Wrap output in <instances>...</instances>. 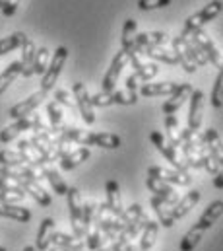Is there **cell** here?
I'll return each mask as SVG.
<instances>
[{
    "instance_id": "6da1fadb",
    "label": "cell",
    "mask_w": 223,
    "mask_h": 251,
    "mask_svg": "<svg viewBox=\"0 0 223 251\" xmlns=\"http://www.w3.org/2000/svg\"><path fill=\"white\" fill-rule=\"evenodd\" d=\"M68 140L76 144L88 146H99L107 150H116L120 146V136L112 132H89V130H80L76 126H68Z\"/></svg>"
},
{
    "instance_id": "7a4b0ae2",
    "label": "cell",
    "mask_w": 223,
    "mask_h": 251,
    "mask_svg": "<svg viewBox=\"0 0 223 251\" xmlns=\"http://www.w3.org/2000/svg\"><path fill=\"white\" fill-rule=\"evenodd\" d=\"M222 14V0H212L210 4H206L202 10H198L196 14L188 16L186 22H184V31H182V37H188L190 33L202 29L206 24H210L212 20H216L218 16Z\"/></svg>"
},
{
    "instance_id": "3957f363",
    "label": "cell",
    "mask_w": 223,
    "mask_h": 251,
    "mask_svg": "<svg viewBox=\"0 0 223 251\" xmlns=\"http://www.w3.org/2000/svg\"><path fill=\"white\" fill-rule=\"evenodd\" d=\"M25 130H37V132H41V130H47V126H45L43 119H41L37 113H31V115H27V117L18 119L14 125L2 128V130H0V142H2V144H8V142H12L16 136H20V132H25Z\"/></svg>"
},
{
    "instance_id": "277c9868",
    "label": "cell",
    "mask_w": 223,
    "mask_h": 251,
    "mask_svg": "<svg viewBox=\"0 0 223 251\" xmlns=\"http://www.w3.org/2000/svg\"><path fill=\"white\" fill-rule=\"evenodd\" d=\"M167 41V35L163 31H150V33H138L134 35V39L122 47V53L126 57H132V55H140L144 53L146 49L150 47H157V45H163Z\"/></svg>"
},
{
    "instance_id": "5b68a950",
    "label": "cell",
    "mask_w": 223,
    "mask_h": 251,
    "mask_svg": "<svg viewBox=\"0 0 223 251\" xmlns=\"http://www.w3.org/2000/svg\"><path fill=\"white\" fill-rule=\"evenodd\" d=\"M66 59H68V49H66L64 45H60L55 51V55L51 57L49 66H47V70H45V74H43L41 92L49 94V92L55 88L56 80H58V76H60V72H62V66L66 64Z\"/></svg>"
},
{
    "instance_id": "8992f818",
    "label": "cell",
    "mask_w": 223,
    "mask_h": 251,
    "mask_svg": "<svg viewBox=\"0 0 223 251\" xmlns=\"http://www.w3.org/2000/svg\"><path fill=\"white\" fill-rule=\"evenodd\" d=\"M190 41H192V45L202 53V57L208 61V63H212L218 70H222V55H220V51H218V47H216V43L212 41V37L206 33V31H202V29H198V31H194V33H190Z\"/></svg>"
},
{
    "instance_id": "52a82bcc",
    "label": "cell",
    "mask_w": 223,
    "mask_h": 251,
    "mask_svg": "<svg viewBox=\"0 0 223 251\" xmlns=\"http://www.w3.org/2000/svg\"><path fill=\"white\" fill-rule=\"evenodd\" d=\"M66 199H68L70 224H72L74 236L80 238V240H84L86 234H84V228H82V197H80V191H78L76 187H68Z\"/></svg>"
},
{
    "instance_id": "ba28073f",
    "label": "cell",
    "mask_w": 223,
    "mask_h": 251,
    "mask_svg": "<svg viewBox=\"0 0 223 251\" xmlns=\"http://www.w3.org/2000/svg\"><path fill=\"white\" fill-rule=\"evenodd\" d=\"M150 140H152V144L165 156V160H167L169 164L175 166V170H178V172H188V168H186V164L182 162V158H178L177 150L171 148L167 142H165V136H163L159 130H154V132L150 134Z\"/></svg>"
},
{
    "instance_id": "9c48e42d",
    "label": "cell",
    "mask_w": 223,
    "mask_h": 251,
    "mask_svg": "<svg viewBox=\"0 0 223 251\" xmlns=\"http://www.w3.org/2000/svg\"><path fill=\"white\" fill-rule=\"evenodd\" d=\"M72 92H74L78 109H80V113H82V119H84L88 125H93V123H95V113H93V105H91V101H89V94H88L86 84L76 82L74 88H72Z\"/></svg>"
},
{
    "instance_id": "30bf717a",
    "label": "cell",
    "mask_w": 223,
    "mask_h": 251,
    "mask_svg": "<svg viewBox=\"0 0 223 251\" xmlns=\"http://www.w3.org/2000/svg\"><path fill=\"white\" fill-rule=\"evenodd\" d=\"M45 98H47V94L39 90V92L31 94L27 100H23V101L16 103V105L10 109V113H8V115H10L14 121H18V119H22V117H27V115L35 113V109L45 101Z\"/></svg>"
},
{
    "instance_id": "8fae6325",
    "label": "cell",
    "mask_w": 223,
    "mask_h": 251,
    "mask_svg": "<svg viewBox=\"0 0 223 251\" xmlns=\"http://www.w3.org/2000/svg\"><path fill=\"white\" fill-rule=\"evenodd\" d=\"M192 92H194L192 84H177V90L169 96V100L163 103V107H161V111L165 113V117H167V115H175V113L182 107V103H184L186 100H190Z\"/></svg>"
},
{
    "instance_id": "7c38bea8",
    "label": "cell",
    "mask_w": 223,
    "mask_h": 251,
    "mask_svg": "<svg viewBox=\"0 0 223 251\" xmlns=\"http://www.w3.org/2000/svg\"><path fill=\"white\" fill-rule=\"evenodd\" d=\"M148 176L165 181V183H175V185H188L192 181V176L188 172H178V170H165L161 166H152L148 170Z\"/></svg>"
},
{
    "instance_id": "4fadbf2b",
    "label": "cell",
    "mask_w": 223,
    "mask_h": 251,
    "mask_svg": "<svg viewBox=\"0 0 223 251\" xmlns=\"http://www.w3.org/2000/svg\"><path fill=\"white\" fill-rule=\"evenodd\" d=\"M126 64H128V57H126L122 51H118V53L112 57L111 66H109V70H107V74H105V78H103V82H101V92H114L116 80H118V76H120V72H122V68H124Z\"/></svg>"
},
{
    "instance_id": "5bb4252c",
    "label": "cell",
    "mask_w": 223,
    "mask_h": 251,
    "mask_svg": "<svg viewBox=\"0 0 223 251\" xmlns=\"http://www.w3.org/2000/svg\"><path fill=\"white\" fill-rule=\"evenodd\" d=\"M159 72V64L156 63H148L142 64L140 68H136L128 78H126V90L128 92H136V88L142 84V82H150L152 78H156Z\"/></svg>"
},
{
    "instance_id": "9a60e30c",
    "label": "cell",
    "mask_w": 223,
    "mask_h": 251,
    "mask_svg": "<svg viewBox=\"0 0 223 251\" xmlns=\"http://www.w3.org/2000/svg\"><path fill=\"white\" fill-rule=\"evenodd\" d=\"M202 117H204V92L194 90L190 96V111H188V126L186 128L198 132V128L202 126Z\"/></svg>"
},
{
    "instance_id": "2e32d148",
    "label": "cell",
    "mask_w": 223,
    "mask_h": 251,
    "mask_svg": "<svg viewBox=\"0 0 223 251\" xmlns=\"http://www.w3.org/2000/svg\"><path fill=\"white\" fill-rule=\"evenodd\" d=\"M0 166H2V168L29 166V168L37 170L35 160H33L27 152H20V150H0Z\"/></svg>"
},
{
    "instance_id": "e0dca14e",
    "label": "cell",
    "mask_w": 223,
    "mask_h": 251,
    "mask_svg": "<svg viewBox=\"0 0 223 251\" xmlns=\"http://www.w3.org/2000/svg\"><path fill=\"white\" fill-rule=\"evenodd\" d=\"M198 201H200V191H196V189L188 191V193H186L182 199H178L177 204L171 208V218H173V220H180L184 214H188V212L196 206Z\"/></svg>"
},
{
    "instance_id": "ac0fdd59",
    "label": "cell",
    "mask_w": 223,
    "mask_h": 251,
    "mask_svg": "<svg viewBox=\"0 0 223 251\" xmlns=\"http://www.w3.org/2000/svg\"><path fill=\"white\" fill-rule=\"evenodd\" d=\"M105 193H107V202H105V206H107L109 214H112V216H116V218H118V216L122 214V210H124L118 183H116V181H112V179H109V181L105 183Z\"/></svg>"
},
{
    "instance_id": "d6986e66",
    "label": "cell",
    "mask_w": 223,
    "mask_h": 251,
    "mask_svg": "<svg viewBox=\"0 0 223 251\" xmlns=\"http://www.w3.org/2000/svg\"><path fill=\"white\" fill-rule=\"evenodd\" d=\"M88 158H89V148L82 146V148H78V150H68L66 154H62L60 160H58V164H60V168H62L64 172H70V170L78 168L80 164H84Z\"/></svg>"
},
{
    "instance_id": "ffe728a7",
    "label": "cell",
    "mask_w": 223,
    "mask_h": 251,
    "mask_svg": "<svg viewBox=\"0 0 223 251\" xmlns=\"http://www.w3.org/2000/svg\"><path fill=\"white\" fill-rule=\"evenodd\" d=\"M222 212H223V202L222 201H214L206 210H204V214L200 216V220L196 222V228L198 230H208V228H212L220 218H222Z\"/></svg>"
},
{
    "instance_id": "44dd1931",
    "label": "cell",
    "mask_w": 223,
    "mask_h": 251,
    "mask_svg": "<svg viewBox=\"0 0 223 251\" xmlns=\"http://www.w3.org/2000/svg\"><path fill=\"white\" fill-rule=\"evenodd\" d=\"M20 49H22V61H20L22 63V76L29 78V76H33V59H35V51H37L35 41L25 37V41Z\"/></svg>"
},
{
    "instance_id": "7402d4cb",
    "label": "cell",
    "mask_w": 223,
    "mask_h": 251,
    "mask_svg": "<svg viewBox=\"0 0 223 251\" xmlns=\"http://www.w3.org/2000/svg\"><path fill=\"white\" fill-rule=\"evenodd\" d=\"M18 185H22V189L25 191V195H31V197L35 199V202H37V204H41L43 208L51 206L53 199H51L49 191H45V189L41 187L37 181H20Z\"/></svg>"
},
{
    "instance_id": "603a6c76",
    "label": "cell",
    "mask_w": 223,
    "mask_h": 251,
    "mask_svg": "<svg viewBox=\"0 0 223 251\" xmlns=\"http://www.w3.org/2000/svg\"><path fill=\"white\" fill-rule=\"evenodd\" d=\"M175 90H177L175 82H159V84L150 82V84H144L140 88V92H136V94H140L144 98H156V96H171Z\"/></svg>"
},
{
    "instance_id": "cb8c5ba5",
    "label": "cell",
    "mask_w": 223,
    "mask_h": 251,
    "mask_svg": "<svg viewBox=\"0 0 223 251\" xmlns=\"http://www.w3.org/2000/svg\"><path fill=\"white\" fill-rule=\"evenodd\" d=\"M148 220H150V216L146 214V212H142L134 222H130L118 236H116V240L114 242H130L132 238H138L140 234H142V230L146 228V224H148Z\"/></svg>"
},
{
    "instance_id": "d4e9b609",
    "label": "cell",
    "mask_w": 223,
    "mask_h": 251,
    "mask_svg": "<svg viewBox=\"0 0 223 251\" xmlns=\"http://www.w3.org/2000/svg\"><path fill=\"white\" fill-rule=\"evenodd\" d=\"M55 232V220L53 218H45L37 230V240H35V250L47 251L51 248V236Z\"/></svg>"
},
{
    "instance_id": "484cf974",
    "label": "cell",
    "mask_w": 223,
    "mask_h": 251,
    "mask_svg": "<svg viewBox=\"0 0 223 251\" xmlns=\"http://www.w3.org/2000/svg\"><path fill=\"white\" fill-rule=\"evenodd\" d=\"M157 234H159V222H156V220H148V224H146V228L142 230V234L138 236L140 238V244H138V250L140 251H150L152 250V246L156 244V238H157Z\"/></svg>"
},
{
    "instance_id": "4316f807",
    "label": "cell",
    "mask_w": 223,
    "mask_h": 251,
    "mask_svg": "<svg viewBox=\"0 0 223 251\" xmlns=\"http://www.w3.org/2000/svg\"><path fill=\"white\" fill-rule=\"evenodd\" d=\"M39 170H41V177H45V179L51 183V187H53V191H55L56 195L66 197L68 185H66V181L60 177V174H58L56 170H53V168H49V166H41Z\"/></svg>"
},
{
    "instance_id": "83f0119b",
    "label": "cell",
    "mask_w": 223,
    "mask_h": 251,
    "mask_svg": "<svg viewBox=\"0 0 223 251\" xmlns=\"http://www.w3.org/2000/svg\"><path fill=\"white\" fill-rule=\"evenodd\" d=\"M146 187L154 193V197H165V199H178V193L175 191V187H171V183L159 181L152 176L146 177Z\"/></svg>"
},
{
    "instance_id": "f1b7e54d",
    "label": "cell",
    "mask_w": 223,
    "mask_h": 251,
    "mask_svg": "<svg viewBox=\"0 0 223 251\" xmlns=\"http://www.w3.org/2000/svg\"><path fill=\"white\" fill-rule=\"evenodd\" d=\"M0 216L12 218V220H16V222H29V220H31V212H29L25 206L4 204V202H0Z\"/></svg>"
},
{
    "instance_id": "f546056e",
    "label": "cell",
    "mask_w": 223,
    "mask_h": 251,
    "mask_svg": "<svg viewBox=\"0 0 223 251\" xmlns=\"http://www.w3.org/2000/svg\"><path fill=\"white\" fill-rule=\"evenodd\" d=\"M171 51H173V55H175V61H177V64H180L184 72H188V74L196 72V66L190 63V59L186 57V53H184V49H182L180 35H177V37L173 39V49H171Z\"/></svg>"
},
{
    "instance_id": "4dcf8cb0",
    "label": "cell",
    "mask_w": 223,
    "mask_h": 251,
    "mask_svg": "<svg viewBox=\"0 0 223 251\" xmlns=\"http://www.w3.org/2000/svg\"><path fill=\"white\" fill-rule=\"evenodd\" d=\"M20 74H22V63H20V61H14V63H10L4 68V72L0 74V96L8 90V86H10Z\"/></svg>"
},
{
    "instance_id": "1f68e13d",
    "label": "cell",
    "mask_w": 223,
    "mask_h": 251,
    "mask_svg": "<svg viewBox=\"0 0 223 251\" xmlns=\"http://www.w3.org/2000/svg\"><path fill=\"white\" fill-rule=\"evenodd\" d=\"M25 37H27L25 33L16 31V33H12V35H8V37L0 39V57H2V55H6V53L16 51L18 47H22V45H23V41H25Z\"/></svg>"
},
{
    "instance_id": "d6a6232c",
    "label": "cell",
    "mask_w": 223,
    "mask_h": 251,
    "mask_svg": "<svg viewBox=\"0 0 223 251\" xmlns=\"http://www.w3.org/2000/svg\"><path fill=\"white\" fill-rule=\"evenodd\" d=\"M165 128H167V136H169V146L171 148H180V130H178V121L175 115H167L165 117Z\"/></svg>"
},
{
    "instance_id": "836d02e7",
    "label": "cell",
    "mask_w": 223,
    "mask_h": 251,
    "mask_svg": "<svg viewBox=\"0 0 223 251\" xmlns=\"http://www.w3.org/2000/svg\"><path fill=\"white\" fill-rule=\"evenodd\" d=\"M180 43H182V49H184L186 57L190 59V63L194 64L196 68H198V66H206V64H208V61L202 57V53L192 45V41H190L188 37H182V35H180Z\"/></svg>"
},
{
    "instance_id": "e575fe53",
    "label": "cell",
    "mask_w": 223,
    "mask_h": 251,
    "mask_svg": "<svg viewBox=\"0 0 223 251\" xmlns=\"http://www.w3.org/2000/svg\"><path fill=\"white\" fill-rule=\"evenodd\" d=\"M144 55H148L150 59H154V61H159V63L177 64V61H175V55H173V51L165 49L163 45H157V47H150V49H146V51H144Z\"/></svg>"
},
{
    "instance_id": "d590c367",
    "label": "cell",
    "mask_w": 223,
    "mask_h": 251,
    "mask_svg": "<svg viewBox=\"0 0 223 251\" xmlns=\"http://www.w3.org/2000/svg\"><path fill=\"white\" fill-rule=\"evenodd\" d=\"M84 240L76 238L74 234H60V232H53L51 236V248H70V246H78L82 244Z\"/></svg>"
},
{
    "instance_id": "8d00e7d4",
    "label": "cell",
    "mask_w": 223,
    "mask_h": 251,
    "mask_svg": "<svg viewBox=\"0 0 223 251\" xmlns=\"http://www.w3.org/2000/svg\"><path fill=\"white\" fill-rule=\"evenodd\" d=\"M202 230H198L196 226H192L186 234H184V238L180 240V251H192L198 244H200V240H202Z\"/></svg>"
},
{
    "instance_id": "74e56055",
    "label": "cell",
    "mask_w": 223,
    "mask_h": 251,
    "mask_svg": "<svg viewBox=\"0 0 223 251\" xmlns=\"http://www.w3.org/2000/svg\"><path fill=\"white\" fill-rule=\"evenodd\" d=\"M51 61V55H49V49L47 47H39L35 51V59H33V74H45L47 66Z\"/></svg>"
},
{
    "instance_id": "f35d334b",
    "label": "cell",
    "mask_w": 223,
    "mask_h": 251,
    "mask_svg": "<svg viewBox=\"0 0 223 251\" xmlns=\"http://www.w3.org/2000/svg\"><path fill=\"white\" fill-rule=\"evenodd\" d=\"M95 202H86L82 206V228H84V234L88 236L91 224H93V214H95Z\"/></svg>"
},
{
    "instance_id": "ab89813d",
    "label": "cell",
    "mask_w": 223,
    "mask_h": 251,
    "mask_svg": "<svg viewBox=\"0 0 223 251\" xmlns=\"http://www.w3.org/2000/svg\"><path fill=\"white\" fill-rule=\"evenodd\" d=\"M88 242H86V246H88V250L89 251H97L103 248V242H105V236L101 234V230L95 226L91 232H88Z\"/></svg>"
},
{
    "instance_id": "60d3db41",
    "label": "cell",
    "mask_w": 223,
    "mask_h": 251,
    "mask_svg": "<svg viewBox=\"0 0 223 251\" xmlns=\"http://www.w3.org/2000/svg\"><path fill=\"white\" fill-rule=\"evenodd\" d=\"M223 74L222 70H218V76H216V82H214V90H212V105L216 109H220L223 103Z\"/></svg>"
},
{
    "instance_id": "b9f144b4",
    "label": "cell",
    "mask_w": 223,
    "mask_h": 251,
    "mask_svg": "<svg viewBox=\"0 0 223 251\" xmlns=\"http://www.w3.org/2000/svg\"><path fill=\"white\" fill-rule=\"evenodd\" d=\"M112 103H120V105H134L138 101V94L136 92H111Z\"/></svg>"
},
{
    "instance_id": "7bdbcfd3",
    "label": "cell",
    "mask_w": 223,
    "mask_h": 251,
    "mask_svg": "<svg viewBox=\"0 0 223 251\" xmlns=\"http://www.w3.org/2000/svg\"><path fill=\"white\" fill-rule=\"evenodd\" d=\"M47 115H49V121H51V128L62 125V109L56 101H49L47 103Z\"/></svg>"
},
{
    "instance_id": "ee69618b",
    "label": "cell",
    "mask_w": 223,
    "mask_h": 251,
    "mask_svg": "<svg viewBox=\"0 0 223 251\" xmlns=\"http://www.w3.org/2000/svg\"><path fill=\"white\" fill-rule=\"evenodd\" d=\"M142 212H144L142 204H138V202H136V204L128 206V210H122V214H120L118 218L124 222V226H128V224H130V222H134V220H136V218H138Z\"/></svg>"
},
{
    "instance_id": "f6af8a7d",
    "label": "cell",
    "mask_w": 223,
    "mask_h": 251,
    "mask_svg": "<svg viewBox=\"0 0 223 251\" xmlns=\"http://www.w3.org/2000/svg\"><path fill=\"white\" fill-rule=\"evenodd\" d=\"M89 101L93 107H107V105H112V96L111 92H99L95 96H89Z\"/></svg>"
},
{
    "instance_id": "bcb514c9",
    "label": "cell",
    "mask_w": 223,
    "mask_h": 251,
    "mask_svg": "<svg viewBox=\"0 0 223 251\" xmlns=\"http://www.w3.org/2000/svg\"><path fill=\"white\" fill-rule=\"evenodd\" d=\"M171 0H138V8L142 12H150V10H157V8H167Z\"/></svg>"
},
{
    "instance_id": "7dc6e473",
    "label": "cell",
    "mask_w": 223,
    "mask_h": 251,
    "mask_svg": "<svg viewBox=\"0 0 223 251\" xmlns=\"http://www.w3.org/2000/svg\"><path fill=\"white\" fill-rule=\"evenodd\" d=\"M134 35H136V22L128 18V20L124 22V27H122V47L128 45V43L134 39Z\"/></svg>"
},
{
    "instance_id": "c3c4849f",
    "label": "cell",
    "mask_w": 223,
    "mask_h": 251,
    "mask_svg": "<svg viewBox=\"0 0 223 251\" xmlns=\"http://www.w3.org/2000/svg\"><path fill=\"white\" fill-rule=\"evenodd\" d=\"M25 195H18V193H10V191H0V202L4 204H18L20 201H23Z\"/></svg>"
},
{
    "instance_id": "681fc988",
    "label": "cell",
    "mask_w": 223,
    "mask_h": 251,
    "mask_svg": "<svg viewBox=\"0 0 223 251\" xmlns=\"http://www.w3.org/2000/svg\"><path fill=\"white\" fill-rule=\"evenodd\" d=\"M55 101L58 105H64V107H74V101H72L70 94L66 90H62V88L55 92Z\"/></svg>"
},
{
    "instance_id": "f907efd6",
    "label": "cell",
    "mask_w": 223,
    "mask_h": 251,
    "mask_svg": "<svg viewBox=\"0 0 223 251\" xmlns=\"http://www.w3.org/2000/svg\"><path fill=\"white\" fill-rule=\"evenodd\" d=\"M20 2L22 0H4V4H2V14L6 16V18H10V16H14L16 14V10H18V6H20Z\"/></svg>"
},
{
    "instance_id": "816d5d0a",
    "label": "cell",
    "mask_w": 223,
    "mask_h": 251,
    "mask_svg": "<svg viewBox=\"0 0 223 251\" xmlns=\"http://www.w3.org/2000/svg\"><path fill=\"white\" fill-rule=\"evenodd\" d=\"M111 251H140L138 246H132L130 242H112Z\"/></svg>"
},
{
    "instance_id": "f5cc1de1",
    "label": "cell",
    "mask_w": 223,
    "mask_h": 251,
    "mask_svg": "<svg viewBox=\"0 0 223 251\" xmlns=\"http://www.w3.org/2000/svg\"><path fill=\"white\" fill-rule=\"evenodd\" d=\"M58 251H86V244H78V246H70V248H60Z\"/></svg>"
},
{
    "instance_id": "db71d44e",
    "label": "cell",
    "mask_w": 223,
    "mask_h": 251,
    "mask_svg": "<svg viewBox=\"0 0 223 251\" xmlns=\"http://www.w3.org/2000/svg\"><path fill=\"white\" fill-rule=\"evenodd\" d=\"M214 185H216V189H222L223 187V174H222V172L214 176Z\"/></svg>"
},
{
    "instance_id": "11a10c76",
    "label": "cell",
    "mask_w": 223,
    "mask_h": 251,
    "mask_svg": "<svg viewBox=\"0 0 223 251\" xmlns=\"http://www.w3.org/2000/svg\"><path fill=\"white\" fill-rule=\"evenodd\" d=\"M23 251H35V248L33 246H27V248H23Z\"/></svg>"
},
{
    "instance_id": "9f6ffc18",
    "label": "cell",
    "mask_w": 223,
    "mask_h": 251,
    "mask_svg": "<svg viewBox=\"0 0 223 251\" xmlns=\"http://www.w3.org/2000/svg\"><path fill=\"white\" fill-rule=\"evenodd\" d=\"M47 251H58V248H51V250H47Z\"/></svg>"
},
{
    "instance_id": "6f0895ef",
    "label": "cell",
    "mask_w": 223,
    "mask_h": 251,
    "mask_svg": "<svg viewBox=\"0 0 223 251\" xmlns=\"http://www.w3.org/2000/svg\"><path fill=\"white\" fill-rule=\"evenodd\" d=\"M2 4H4V0H0V8H2Z\"/></svg>"
},
{
    "instance_id": "680465c9",
    "label": "cell",
    "mask_w": 223,
    "mask_h": 251,
    "mask_svg": "<svg viewBox=\"0 0 223 251\" xmlns=\"http://www.w3.org/2000/svg\"><path fill=\"white\" fill-rule=\"evenodd\" d=\"M97 251H109V250H103V248H101V250H97Z\"/></svg>"
},
{
    "instance_id": "91938a15",
    "label": "cell",
    "mask_w": 223,
    "mask_h": 251,
    "mask_svg": "<svg viewBox=\"0 0 223 251\" xmlns=\"http://www.w3.org/2000/svg\"><path fill=\"white\" fill-rule=\"evenodd\" d=\"M0 251H6V250H4V248H0Z\"/></svg>"
}]
</instances>
